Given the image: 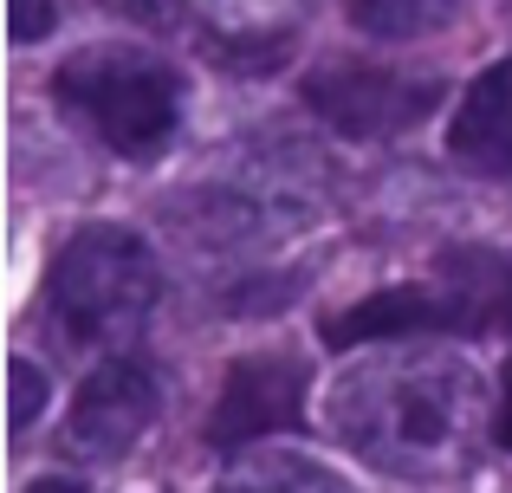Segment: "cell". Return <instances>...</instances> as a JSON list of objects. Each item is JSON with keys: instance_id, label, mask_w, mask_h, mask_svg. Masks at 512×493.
I'll list each match as a JSON object with an SVG mask.
<instances>
[{"instance_id": "cell-6", "label": "cell", "mask_w": 512, "mask_h": 493, "mask_svg": "<svg viewBox=\"0 0 512 493\" xmlns=\"http://www.w3.org/2000/svg\"><path fill=\"white\" fill-rule=\"evenodd\" d=\"M305 98H312V111L325 117V124H338L344 137H396L415 117L435 111L441 91L422 85V78L376 72V65H325V72L305 85Z\"/></svg>"}, {"instance_id": "cell-3", "label": "cell", "mask_w": 512, "mask_h": 493, "mask_svg": "<svg viewBox=\"0 0 512 493\" xmlns=\"http://www.w3.org/2000/svg\"><path fill=\"white\" fill-rule=\"evenodd\" d=\"M156 253L130 228H85L65 241L52 260V325L78 351H104V344H130L143 318L156 312Z\"/></svg>"}, {"instance_id": "cell-9", "label": "cell", "mask_w": 512, "mask_h": 493, "mask_svg": "<svg viewBox=\"0 0 512 493\" xmlns=\"http://www.w3.org/2000/svg\"><path fill=\"white\" fill-rule=\"evenodd\" d=\"M221 493H350V481H338L305 455H247L221 481Z\"/></svg>"}, {"instance_id": "cell-8", "label": "cell", "mask_w": 512, "mask_h": 493, "mask_svg": "<svg viewBox=\"0 0 512 493\" xmlns=\"http://www.w3.org/2000/svg\"><path fill=\"white\" fill-rule=\"evenodd\" d=\"M448 156L474 176H512V59L480 72L454 111Z\"/></svg>"}, {"instance_id": "cell-1", "label": "cell", "mask_w": 512, "mask_h": 493, "mask_svg": "<svg viewBox=\"0 0 512 493\" xmlns=\"http://www.w3.org/2000/svg\"><path fill=\"white\" fill-rule=\"evenodd\" d=\"M331 429L396 481H448V474H467L480 455L487 390L467 357L389 344L338 377Z\"/></svg>"}, {"instance_id": "cell-5", "label": "cell", "mask_w": 512, "mask_h": 493, "mask_svg": "<svg viewBox=\"0 0 512 493\" xmlns=\"http://www.w3.org/2000/svg\"><path fill=\"white\" fill-rule=\"evenodd\" d=\"M305 422V364L299 357H240L221 383V403H214L208 442L214 448H247L266 442L279 429H299Z\"/></svg>"}, {"instance_id": "cell-11", "label": "cell", "mask_w": 512, "mask_h": 493, "mask_svg": "<svg viewBox=\"0 0 512 493\" xmlns=\"http://www.w3.org/2000/svg\"><path fill=\"white\" fill-rule=\"evenodd\" d=\"M39 396H46L39 370L33 364H13V429H26V422L39 416Z\"/></svg>"}, {"instance_id": "cell-13", "label": "cell", "mask_w": 512, "mask_h": 493, "mask_svg": "<svg viewBox=\"0 0 512 493\" xmlns=\"http://www.w3.org/2000/svg\"><path fill=\"white\" fill-rule=\"evenodd\" d=\"M493 429H500V442L512 448V364H506V396H500V422H493Z\"/></svg>"}, {"instance_id": "cell-10", "label": "cell", "mask_w": 512, "mask_h": 493, "mask_svg": "<svg viewBox=\"0 0 512 493\" xmlns=\"http://www.w3.org/2000/svg\"><path fill=\"white\" fill-rule=\"evenodd\" d=\"M350 20L363 26V33H383V39H409V33H428V26H441L461 0H344Z\"/></svg>"}, {"instance_id": "cell-7", "label": "cell", "mask_w": 512, "mask_h": 493, "mask_svg": "<svg viewBox=\"0 0 512 493\" xmlns=\"http://www.w3.org/2000/svg\"><path fill=\"white\" fill-rule=\"evenodd\" d=\"M156 422V377L130 357H111L104 370H91L85 390L72 396V416H65V442L85 461H111L137 442Z\"/></svg>"}, {"instance_id": "cell-2", "label": "cell", "mask_w": 512, "mask_h": 493, "mask_svg": "<svg viewBox=\"0 0 512 493\" xmlns=\"http://www.w3.org/2000/svg\"><path fill=\"white\" fill-rule=\"evenodd\" d=\"M415 331H512V266L480 247H448L428 286L376 292L357 312L331 318L325 338L350 351V344H389Z\"/></svg>"}, {"instance_id": "cell-12", "label": "cell", "mask_w": 512, "mask_h": 493, "mask_svg": "<svg viewBox=\"0 0 512 493\" xmlns=\"http://www.w3.org/2000/svg\"><path fill=\"white\" fill-rule=\"evenodd\" d=\"M52 20H59V7L52 0H13V39H39V33H52Z\"/></svg>"}, {"instance_id": "cell-14", "label": "cell", "mask_w": 512, "mask_h": 493, "mask_svg": "<svg viewBox=\"0 0 512 493\" xmlns=\"http://www.w3.org/2000/svg\"><path fill=\"white\" fill-rule=\"evenodd\" d=\"M33 493H85V487H72V481H39Z\"/></svg>"}, {"instance_id": "cell-4", "label": "cell", "mask_w": 512, "mask_h": 493, "mask_svg": "<svg viewBox=\"0 0 512 493\" xmlns=\"http://www.w3.org/2000/svg\"><path fill=\"white\" fill-rule=\"evenodd\" d=\"M59 104L117 156H156L175 137L182 117V85L156 52L143 46H85L52 78Z\"/></svg>"}]
</instances>
